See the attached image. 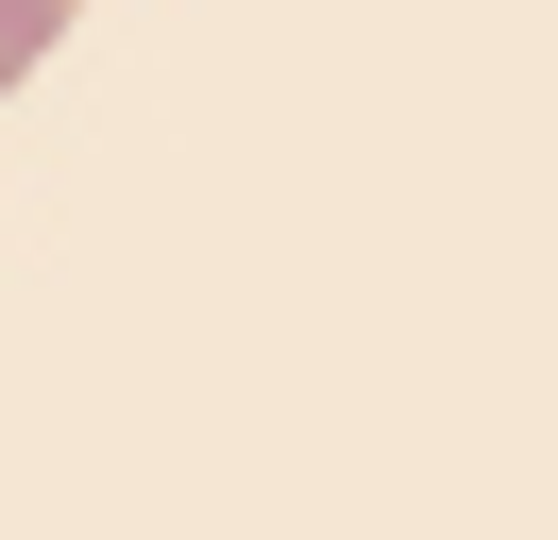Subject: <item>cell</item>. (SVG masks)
<instances>
[{"label":"cell","instance_id":"1","mask_svg":"<svg viewBox=\"0 0 558 540\" xmlns=\"http://www.w3.org/2000/svg\"><path fill=\"white\" fill-rule=\"evenodd\" d=\"M51 34H69V0H0V85H17V68H35Z\"/></svg>","mask_w":558,"mask_h":540}]
</instances>
